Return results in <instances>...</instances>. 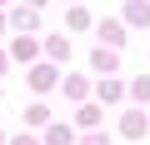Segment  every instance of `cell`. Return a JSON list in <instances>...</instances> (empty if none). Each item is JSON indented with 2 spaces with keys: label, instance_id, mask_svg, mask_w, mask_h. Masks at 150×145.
Wrapping results in <instances>:
<instances>
[{
  "label": "cell",
  "instance_id": "1",
  "mask_svg": "<svg viewBox=\"0 0 150 145\" xmlns=\"http://www.w3.org/2000/svg\"><path fill=\"white\" fill-rule=\"evenodd\" d=\"M100 40H105L110 50H120V45H125V25H120V20H100Z\"/></svg>",
  "mask_w": 150,
  "mask_h": 145
},
{
  "label": "cell",
  "instance_id": "2",
  "mask_svg": "<svg viewBox=\"0 0 150 145\" xmlns=\"http://www.w3.org/2000/svg\"><path fill=\"white\" fill-rule=\"evenodd\" d=\"M125 20L130 25H150V5H145V0H130V5H125Z\"/></svg>",
  "mask_w": 150,
  "mask_h": 145
},
{
  "label": "cell",
  "instance_id": "3",
  "mask_svg": "<svg viewBox=\"0 0 150 145\" xmlns=\"http://www.w3.org/2000/svg\"><path fill=\"white\" fill-rule=\"evenodd\" d=\"M90 65H95V70H115V50H95Z\"/></svg>",
  "mask_w": 150,
  "mask_h": 145
},
{
  "label": "cell",
  "instance_id": "4",
  "mask_svg": "<svg viewBox=\"0 0 150 145\" xmlns=\"http://www.w3.org/2000/svg\"><path fill=\"white\" fill-rule=\"evenodd\" d=\"M140 130H145V110H130L125 115V135H140Z\"/></svg>",
  "mask_w": 150,
  "mask_h": 145
},
{
  "label": "cell",
  "instance_id": "5",
  "mask_svg": "<svg viewBox=\"0 0 150 145\" xmlns=\"http://www.w3.org/2000/svg\"><path fill=\"white\" fill-rule=\"evenodd\" d=\"M45 145H75V140H70V130H65V125H50V135H45Z\"/></svg>",
  "mask_w": 150,
  "mask_h": 145
},
{
  "label": "cell",
  "instance_id": "6",
  "mask_svg": "<svg viewBox=\"0 0 150 145\" xmlns=\"http://www.w3.org/2000/svg\"><path fill=\"white\" fill-rule=\"evenodd\" d=\"M15 25H25V30H35V25H40V20H35V5H30V10H15Z\"/></svg>",
  "mask_w": 150,
  "mask_h": 145
},
{
  "label": "cell",
  "instance_id": "7",
  "mask_svg": "<svg viewBox=\"0 0 150 145\" xmlns=\"http://www.w3.org/2000/svg\"><path fill=\"white\" fill-rule=\"evenodd\" d=\"M135 100H150V75H140V80H135Z\"/></svg>",
  "mask_w": 150,
  "mask_h": 145
},
{
  "label": "cell",
  "instance_id": "8",
  "mask_svg": "<svg viewBox=\"0 0 150 145\" xmlns=\"http://www.w3.org/2000/svg\"><path fill=\"white\" fill-rule=\"evenodd\" d=\"M85 145H105V135H90V140H85Z\"/></svg>",
  "mask_w": 150,
  "mask_h": 145
},
{
  "label": "cell",
  "instance_id": "9",
  "mask_svg": "<svg viewBox=\"0 0 150 145\" xmlns=\"http://www.w3.org/2000/svg\"><path fill=\"white\" fill-rule=\"evenodd\" d=\"M15 145H40V140H30V135H20V140H15Z\"/></svg>",
  "mask_w": 150,
  "mask_h": 145
},
{
  "label": "cell",
  "instance_id": "10",
  "mask_svg": "<svg viewBox=\"0 0 150 145\" xmlns=\"http://www.w3.org/2000/svg\"><path fill=\"white\" fill-rule=\"evenodd\" d=\"M0 70H5V55H0Z\"/></svg>",
  "mask_w": 150,
  "mask_h": 145
},
{
  "label": "cell",
  "instance_id": "11",
  "mask_svg": "<svg viewBox=\"0 0 150 145\" xmlns=\"http://www.w3.org/2000/svg\"><path fill=\"white\" fill-rule=\"evenodd\" d=\"M0 30H5V15H0Z\"/></svg>",
  "mask_w": 150,
  "mask_h": 145
},
{
  "label": "cell",
  "instance_id": "12",
  "mask_svg": "<svg viewBox=\"0 0 150 145\" xmlns=\"http://www.w3.org/2000/svg\"><path fill=\"white\" fill-rule=\"evenodd\" d=\"M0 145H5V135H0Z\"/></svg>",
  "mask_w": 150,
  "mask_h": 145
}]
</instances>
